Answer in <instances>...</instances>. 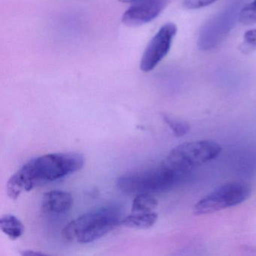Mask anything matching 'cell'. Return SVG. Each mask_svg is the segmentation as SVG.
<instances>
[{
    "label": "cell",
    "instance_id": "6da1fadb",
    "mask_svg": "<svg viewBox=\"0 0 256 256\" xmlns=\"http://www.w3.org/2000/svg\"><path fill=\"white\" fill-rule=\"evenodd\" d=\"M84 158L76 152H56L40 156L22 166L8 180L7 194L17 200L23 192L31 191L37 186L54 182L78 172Z\"/></svg>",
    "mask_w": 256,
    "mask_h": 256
},
{
    "label": "cell",
    "instance_id": "7a4b0ae2",
    "mask_svg": "<svg viewBox=\"0 0 256 256\" xmlns=\"http://www.w3.org/2000/svg\"><path fill=\"white\" fill-rule=\"evenodd\" d=\"M122 216L119 208L104 206L90 211L68 222L62 230V238L66 242L76 240L89 244L102 238L121 224Z\"/></svg>",
    "mask_w": 256,
    "mask_h": 256
},
{
    "label": "cell",
    "instance_id": "3957f363",
    "mask_svg": "<svg viewBox=\"0 0 256 256\" xmlns=\"http://www.w3.org/2000/svg\"><path fill=\"white\" fill-rule=\"evenodd\" d=\"M221 152L222 146L212 140L186 142L174 148L162 164L181 178L194 168L215 160Z\"/></svg>",
    "mask_w": 256,
    "mask_h": 256
},
{
    "label": "cell",
    "instance_id": "277c9868",
    "mask_svg": "<svg viewBox=\"0 0 256 256\" xmlns=\"http://www.w3.org/2000/svg\"><path fill=\"white\" fill-rule=\"evenodd\" d=\"M180 176L162 164L143 172L125 174L116 180L118 190L127 194L163 192L173 187Z\"/></svg>",
    "mask_w": 256,
    "mask_h": 256
},
{
    "label": "cell",
    "instance_id": "5b68a950",
    "mask_svg": "<svg viewBox=\"0 0 256 256\" xmlns=\"http://www.w3.org/2000/svg\"><path fill=\"white\" fill-rule=\"evenodd\" d=\"M251 188L244 182H232L218 187L194 205V215L210 214L238 206L250 198Z\"/></svg>",
    "mask_w": 256,
    "mask_h": 256
},
{
    "label": "cell",
    "instance_id": "8992f818",
    "mask_svg": "<svg viewBox=\"0 0 256 256\" xmlns=\"http://www.w3.org/2000/svg\"><path fill=\"white\" fill-rule=\"evenodd\" d=\"M240 2H234L208 20L200 30L198 46L202 50L215 48L223 40L239 19Z\"/></svg>",
    "mask_w": 256,
    "mask_h": 256
},
{
    "label": "cell",
    "instance_id": "52a82bcc",
    "mask_svg": "<svg viewBox=\"0 0 256 256\" xmlns=\"http://www.w3.org/2000/svg\"><path fill=\"white\" fill-rule=\"evenodd\" d=\"M176 31L178 28L173 23L166 24L160 28L150 42L142 56L140 64L142 71L144 72L152 71L166 58L172 47Z\"/></svg>",
    "mask_w": 256,
    "mask_h": 256
},
{
    "label": "cell",
    "instance_id": "ba28073f",
    "mask_svg": "<svg viewBox=\"0 0 256 256\" xmlns=\"http://www.w3.org/2000/svg\"><path fill=\"white\" fill-rule=\"evenodd\" d=\"M168 0H140L125 12L122 22L128 26H138L149 23L158 17Z\"/></svg>",
    "mask_w": 256,
    "mask_h": 256
},
{
    "label": "cell",
    "instance_id": "9c48e42d",
    "mask_svg": "<svg viewBox=\"0 0 256 256\" xmlns=\"http://www.w3.org/2000/svg\"><path fill=\"white\" fill-rule=\"evenodd\" d=\"M73 204V198L68 192L52 190L44 193L42 202L43 212L49 214H62L68 212Z\"/></svg>",
    "mask_w": 256,
    "mask_h": 256
},
{
    "label": "cell",
    "instance_id": "30bf717a",
    "mask_svg": "<svg viewBox=\"0 0 256 256\" xmlns=\"http://www.w3.org/2000/svg\"><path fill=\"white\" fill-rule=\"evenodd\" d=\"M158 220V214L154 211L146 212H133L122 218L121 226L132 228L148 229L152 227Z\"/></svg>",
    "mask_w": 256,
    "mask_h": 256
},
{
    "label": "cell",
    "instance_id": "8fae6325",
    "mask_svg": "<svg viewBox=\"0 0 256 256\" xmlns=\"http://www.w3.org/2000/svg\"><path fill=\"white\" fill-rule=\"evenodd\" d=\"M0 228L11 240H17L24 232L23 223L16 216L6 214L0 218Z\"/></svg>",
    "mask_w": 256,
    "mask_h": 256
},
{
    "label": "cell",
    "instance_id": "7c38bea8",
    "mask_svg": "<svg viewBox=\"0 0 256 256\" xmlns=\"http://www.w3.org/2000/svg\"><path fill=\"white\" fill-rule=\"evenodd\" d=\"M158 206V200L151 194H139L132 202V212H146L154 211Z\"/></svg>",
    "mask_w": 256,
    "mask_h": 256
},
{
    "label": "cell",
    "instance_id": "4fadbf2b",
    "mask_svg": "<svg viewBox=\"0 0 256 256\" xmlns=\"http://www.w3.org/2000/svg\"><path fill=\"white\" fill-rule=\"evenodd\" d=\"M162 119L176 137H182L190 131V125L184 121L180 120L168 114H163Z\"/></svg>",
    "mask_w": 256,
    "mask_h": 256
},
{
    "label": "cell",
    "instance_id": "5bb4252c",
    "mask_svg": "<svg viewBox=\"0 0 256 256\" xmlns=\"http://www.w3.org/2000/svg\"><path fill=\"white\" fill-rule=\"evenodd\" d=\"M238 20L244 25L256 24V0H253L252 2L241 8Z\"/></svg>",
    "mask_w": 256,
    "mask_h": 256
},
{
    "label": "cell",
    "instance_id": "9a60e30c",
    "mask_svg": "<svg viewBox=\"0 0 256 256\" xmlns=\"http://www.w3.org/2000/svg\"><path fill=\"white\" fill-rule=\"evenodd\" d=\"M240 50L246 54L256 50V29L250 30L245 32L244 42L240 46Z\"/></svg>",
    "mask_w": 256,
    "mask_h": 256
},
{
    "label": "cell",
    "instance_id": "2e32d148",
    "mask_svg": "<svg viewBox=\"0 0 256 256\" xmlns=\"http://www.w3.org/2000/svg\"><path fill=\"white\" fill-rule=\"evenodd\" d=\"M217 0H184V6L190 10H199L210 6Z\"/></svg>",
    "mask_w": 256,
    "mask_h": 256
},
{
    "label": "cell",
    "instance_id": "e0dca14e",
    "mask_svg": "<svg viewBox=\"0 0 256 256\" xmlns=\"http://www.w3.org/2000/svg\"><path fill=\"white\" fill-rule=\"evenodd\" d=\"M22 256H46V254L43 252H36L34 250H26L24 251L23 252L20 253Z\"/></svg>",
    "mask_w": 256,
    "mask_h": 256
},
{
    "label": "cell",
    "instance_id": "ac0fdd59",
    "mask_svg": "<svg viewBox=\"0 0 256 256\" xmlns=\"http://www.w3.org/2000/svg\"><path fill=\"white\" fill-rule=\"evenodd\" d=\"M122 2H134L140 1V0H120Z\"/></svg>",
    "mask_w": 256,
    "mask_h": 256
}]
</instances>
